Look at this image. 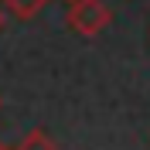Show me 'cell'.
<instances>
[{"label": "cell", "mask_w": 150, "mask_h": 150, "mask_svg": "<svg viewBox=\"0 0 150 150\" xmlns=\"http://www.w3.org/2000/svg\"><path fill=\"white\" fill-rule=\"evenodd\" d=\"M112 24V7L106 0H68V28L82 38H96Z\"/></svg>", "instance_id": "6da1fadb"}, {"label": "cell", "mask_w": 150, "mask_h": 150, "mask_svg": "<svg viewBox=\"0 0 150 150\" xmlns=\"http://www.w3.org/2000/svg\"><path fill=\"white\" fill-rule=\"evenodd\" d=\"M4 4V10H10L14 17H21V21H28V17H34L38 10L45 7L48 0H0Z\"/></svg>", "instance_id": "7a4b0ae2"}, {"label": "cell", "mask_w": 150, "mask_h": 150, "mask_svg": "<svg viewBox=\"0 0 150 150\" xmlns=\"http://www.w3.org/2000/svg\"><path fill=\"white\" fill-rule=\"evenodd\" d=\"M21 150H55V143H51V137H48V133L34 130V133L28 137V140L21 143Z\"/></svg>", "instance_id": "3957f363"}, {"label": "cell", "mask_w": 150, "mask_h": 150, "mask_svg": "<svg viewBox=\"0 0 150 150\" xmlns=\"http://www.w3.org/2000/svg\"><path fill=\"white\" fill-rule=\"evenodd\" d=\"M4 17H7V10H4V4H0V31H4Z\"/></svg>", "instance_id": "277c9868"}, {"label": "cell", "mask_w": 150, "mask_h": 150, "mask_svg": "<svg viewBox=\"0 0 150 150\" xmlns=\"http://www.w3.org/2000/svg\"><path fill=\"white\" fill-rule=\"evenodd\" d=\"M0 150H7V147H4V143H0Z\"/></svg>", "instance_id": "5b68a950"}]
</instances>
